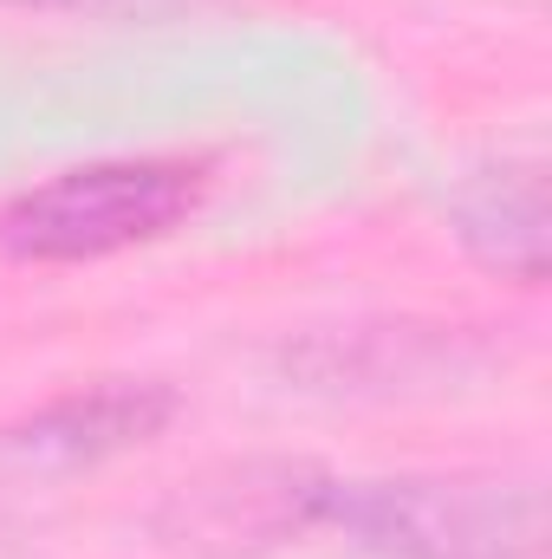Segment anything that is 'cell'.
<instances>
[{"mask_svg": "<svg viewBox=\"0 0 552 559\" xmlns=\"http://www.w3.org/2000/svg\"><path fill=\"white\" fill-rule=\"evenodd\" d=\"M248 534H338L377 559H533L547 547V495L501 475H319L248 468Z\"/></svg>", "mask_w": 552, "mask_h": 559, "instance_id": "6da1fadb", "label": "cell"}, {"mask_svg": "<svg viewBox=\"0 0 552 559\" xmlns=\"http://www.w3.org/2000/svg\"><path fill=\"white\" fill-rule=\"evenodd\" d=\"M208 169L182 156H111L65 169L0 209V248L13 261L65 267V261H105L143 241L176 235L202 209Z\"/></svg>", "mask_w": 552, "mask_h": 559, "instance_id": "7a4b0ae2", "label": "cell"}, {"mask_svg": "<svg viewBox=\"0 0 552 559\" xmlns=\"http://www.w3.org/2000/svg\"><path fill=\"white\" fill-rule=\"evenodd\" d=\"M176 417V391L169 384H143V378H111L92 391H72L26 423L0 429L7 455L46 462V468H92L111 462L124 449H143L149 436H163V423Z\"/></svg>", "mask_w": 552, "mask_h": 559, "instance_id": "3957f363", "label": "cell"}, {"mask_svg": "<svg viewBox=\"0 0 552 559\" xmlns=\"http://www.w3.org/2000/svg\"><path fill=\"white\" fill-rule=\"evenodd\" d=\"M448 228L488 274L540 286L547 280V169L488 163L461 176V189L448 195Z\"/></svg>", "mask_w": 552, "mask_h": 559, "instance_id": "277c9868", "label": "cell"}, {"mask_svg": "<svg viewBox=\"0 0 552 559\" xmlns=\"http://www.w3.org/2000/svg\"><path fill=\"white\" fill-rule=\"evenodd\" d=\"M0 7H39V13H176L202 0H0Z\"/></svg>", "mask_w": 552, "mask_h": 559, "instance_id": "5b68a950", "label": "cell"}, {"mask_svg": "<svg viewBox=\"0 0 552 559\" xmlns=\"http://www.w3.org/2000/svg\"><path fill=\"white\" fill-rule=\"evenodd\" d=\"M0 559H13V534H0Z\"/></svg>", "mask_w": 552, "mask_h": 559, "instance_id": "8992f818", "label": "cell"}]
</instances>
